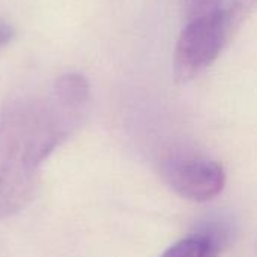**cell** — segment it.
Wrapping results in <instances>:
<instances>
[{
  "instance_id": "6da1fadb",
  "label": "cell",
  "mask_w": 257,
  "mask_h": 257,
  "mask_svg": "<svg viewBox=\"0 0 257 257\" xmlns=\"http://www.w3.org/2000/svg\"><path fill=\"white\" fill-rule=\"evenodd\" d=\"M90 98L87 80L59 77L42 95L24 96L0 113V218L26 206L42 163L75 131Z\"/></svg>"
},
{
  "instance_id": "7a4b0ae2",
  "label": "cell",
  "mask_w": 257,
  "mask_h": 257,
  "mask_svg": "<svg viewBox=\"0 0 257 257\" xmlns=\"http://www.w3.org/2000/svg\"><path fill=\"white\" fill-rule=\"evenodd\" d=\"M253 6L254 0H233L227 8L217 12L187 20L173 54L176 80L190 81L209 68Z\"/></svg>"
},
{
  "instance_id": "3957f363",
  "label": "cell",
  "mask_w": 257,
  "mask_h": 257,
  "mask_svg": "<svg viewBox=\"0 0 257 257\" xmlns=\"http://www.w3.org/2000/svg\"><path fill=\"white\" fill-rule=\"evenodd\" d=\"M163 175L181 197L208 202L218 196L226 184L224 167L211 158L196 154H178L166 160Z\"/></svg>"
},
{
  "instance_id": "277c9868",
  "label": "cell",
  "mask_w": 257,
  "mask_h": 257,
  "mask_svg": "<svg viewBox=\"0 0 257 257\" xmlns=\"http://www.w3.org/2000/svg\"><path fill=\"white\" fill-rule=\"evenodd\" d=\"M221 245L206 233H196L173 244L160 257H218Z\"/></svg>"
},
{
  "instance_id": "5b68a950",
  "label": "cell",
  "mask_w": 257,
  "mask_h": 257,
  "mask_svg": "<svg viewBox=\"0 0 257 257\" xmlns=\"http://www.w3.org/2000/svg\"><path fill=\"white\" fill-rule=\"evenodd\" d=\"M223 8V0H184L187 20L199 18Z\"/></svg>"
},
{
  "instance_id": "8992f818",
  "label": "cell",
  "mask_w": 257,
  "mask_h": 257,
  "mask_svg": "<svg viewBox=\"0 0 257 257\" xmlns=\"http://www.w3.org/2000/svg\"><path fill=\"white\" fill-rule=\"evenodd\" d=\"M12 38H14V29L8 23L0 20V48L8 45Z\"/></svg>"
}]
</instances>
